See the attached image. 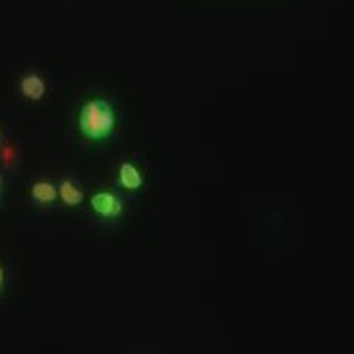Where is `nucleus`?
<instances>
[{
	"instance_id": "nucleus-6",
	"label": "nucleus",
	"mask_w": 354,
	"mask_h": 354,
	"mask_svg": "<svg viewBox=\"0 0 354 354\" xmlns=\"http://www.w3.org/2000/svg\"><path fill=\"white\" fill-rule=\"evenodd\" d=\"M30 195L32 199L39 205H53V203L59 199V193H57V185H53L48 179H38L30 185Z\"/></svg>"
},
{
	"instance_id": "nucleus-1",
	"label": "nucleus",
	"mask_w": 354,
	"mask_h": 354,
	"mask_svg": "<svg viewBox=\"0 0 354 354\" xmlns=\"http://www.w3.org/2000/svg\"><path fill=\"white\" fill-rule=\"evenodd\" d=\"M116 130L114 106L104 99H88L79 111V132L88 142L109 140Z\"/></svg>"
},
{
	"instance_id": "nucleus-4",
	"label": "nucleus",
	"mask_w": 354,
	"mask_h": 354,
	"mask_svg": "<svg viewBox=\"0 0 354 354\" xmlns=\"http://www.w3.org/2000/svg\"><path fill=\"white\" fill-rule=\"evenodd\" d=\"M118 183L127 191H138L144 185V174L132 162H122L118 167Z\"/></svg>"
},
{
	"instance_id": "nucleus-5",
	"label": "nucleus",
	"mask_w": 354,
	"mask_h": 354,
	"mask_svg": "<svg viewBox=\"0 0 354 354\" xmlns=\"http://www.w3.org/2000/svg\"><path fill=\"white\" fill-rule=\"evenodd\" d=\"M57 193H59L62 203H64L65 207H69V209L79 207L83 203V199H85V193L81 189V185H77L71 177H64L62 179V183L57 185Z\"/></svg>"
},
{
	"instance_id": "nucleus-2",
	"label": "nucleus",
	"mask_w": 354,
	"mask_h": 354,
	"mask_svg": "<svg viewBox=\"0 0 354 354\" xmlns=\"http://www.w3.org/2000/svg\"><path fill=\"white\" fill-rule=\"evenodd\" d=\"M91 211L101 218L113 221V218H120L124 213V205L120 201L118 195H114L111 191H99L91 197Z\"/></svg>"
},
{
	"instance_id": "nucleus-8",
	"label": "nucleus",
	"mask_w": 354,
	"mask_h": 354,
	"mask_svg": "<svg viewBox=\"0 0 354 354\" xmlns=\"http://www.w3.org/2000/svg\"><path fill=\"white\" fill-rule=\"evenodd\" d=\"M2 187H4V179H2V176H0V191H2Z\"/></svg>"
},
{
	"instance_id": "nucleus-7",
	"label": "nucleus",
	"mask_w": 354,
	"mask_h": 354,
	"mask_svg": "<svg viewBox=\"0 0 354 354\" xmlns=\"http://www.w3.org/2000/svg\"><path fill=\"white\" fill-rule=\"evenodd\" d=\"M4 281H6V272H4V268L0 266V291L4 290Z\"/></svg>"
},
{
	"instance_id": "nucleus-3",
	"label": "nucleus",
	"mask_w": 354,
	"mask_h": 354,
	"mask_svg": "<svg viewBox=\"0 0 354 354\" xmlns=\"http://www.w3.org/2000/svg\"><path fill=\"white\" fill-rule=\"evenodd\" d=\"M18 91H20V95L24 99H28V101L38 102L46 97L48 85H46V79L44 77L36 73V71H32V73H26V75L20 77Z\"/></svg>"
}]
</instances>
